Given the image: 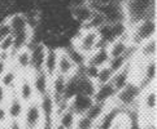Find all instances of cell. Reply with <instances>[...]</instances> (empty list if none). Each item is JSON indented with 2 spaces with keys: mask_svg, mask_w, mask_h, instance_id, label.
<instances>
[{
  "mask_svg": "<svg viewBox=\"0 0 157 129\" xmlns=\"http://www.w3.org/2000/svg\"><path fill=\"white\" fill-rule=\"evenodd\" d=\"M122 5L128 29L143 20H156V0H126Z\"/></svg>",
  "mask_w": 157,
  "mask_h": 129,
  "instance_id": "cell-1",
  "label": "cell"
},
{
  "mask_svg": "<svg viewBox=\"0 0 157 129\" xmlns=\"http://www.w3.org/2000/svg\"><path fill=\"white\" fill-rule=\"evenodd\" d=\"M75 120H77V115L70 110V107L57 111L55 116V121L61 127H64L65 129H74Z\"/></svg>",
  "mask_w": 157,
  "mask_h": 129,
  "instance_id": "cell-26",
  "label": "cell"
},
{
  "mask_svg": "<svg viewBox=\"0 0 157 129\" xmlns=\"http://www.w3.org/2000/svg\"><path fill=\"white\" fill-rule=\"evenodd\" d=\"M30 62H31V57H30L29 48H24V49L13 52L12 56H10V61H9V63L12 65L21 75L22 74H31Z\"/></svg>",
  "mask_w": 157,
  "mask_h": 129,
  "instance_id": "cell-10",
  "label": "cell"
},
{
  "mask_svg": "<svg viewBox=\"0 0 157 129\" xmlns=\"http://www.w3.org/2000/svg\"><path fill=\"white\" fill-rule=\"evenodd\" d=\"M9 35H12V30H10L7 20H3L2 22H0V41H2L3 39H5L7 36H9Z\"/></svg>",
  "mask_w": 157,
  "mask_h": 129,
  "instance_id": "cell-35",
  "label": "cell"
},
{
  "mask_svg": "<svg viewBox=\"0 0 157 129\" xmlns=\"http://www.w3.org/2000/svg\"><path fill=\"white\" fill-rule=\"evenodd\" d=\"M156 106H157L156 85L143 89L142 96L139 98L140 117L142 119H156Z\"/></svg>",
  "mask_w": 157,
  "mask_h": 129,
  "instance_id": "cell-5",
  "label": "cell"
},
{
  "mask_svg": "<svg viewBox=\"0 0 157 129\" xmlns=\"http://www.w3.org/2000/svg\"><path fill=\"white\" fill-rule=\"evenodd\" d=\"M8 94L9 92L7 89H4L2 85H0V106H4L5 102H7V98H8Z\"/></svg>",
  "mask_w": 157,
  "mask_h": 129,
  "instance_id": "cell-38",
  "label": "cell"
},
{
  "mask_svg": "<svg viewBox=\"0 0 157 129\" xmlns=\"http://www.w3.org/2000/svg\"><path fill=\"white\" fill-rule=\"evenodd\" d=\"M9 121V117L7 114V110H5V106H0V125L3 124H8Z\"/></svg>",
  "mask_w": 157,
  "mask_h": 129,
  "instance_id": "cell-37",
  "label": "cell"
},
{
  "mask_svg": "<svg viewBox=\"0 0 157 129\" xmlns=\"http://www.w3.org/2000/svg\"><path fill=\"white\" fill-rule=\"evenodd\" d=\"M122 114H123V111L118 106H116L114 103H110L108 106V109H106V111L104 113V115L96 123V129H112Z\"/></svg>",
  "mask_w": 157,
  "mask_h": 129,
  "instance_id": "cell-11",
  "label": "cell"
},
{
  "mask_svg": "<svg viewBox=\"0 0 157 129\" xmlns=\"http://www.w3.org/2000/svg\"><path fill=\"white\" fill-rule=\"evenodd\" d=\"M8 65H9V61H8V59L0 58V77H2V75L5 72V70H7Z\"/></svg>",
  "mask_w": 157,
  "mask_h": 129,
  "instance_id": "cell-39",
  "label": "cell"
},
{
  "mask_svg": "<svg viewBox=\"0 0 157 129\" xmlns=\"http://www.w3.org/2000/svg\"><path fill=\"white\" fill-rule=\"evenodd\" d=\"M4 106H5V110H7L9 121L10 123H20L22 119V115H24L26 105L18 98V96L16 94L14 91L9 92L7 102H5Z\"/></svg>",
  "mask_w": 157,
  "mask_h": 129,
  "instance_id": "cell-9",
  "label": "cell"
},
{
  "mask_svg": "<svg viewBox=\"0 0 157 129\" xmlns=\"http://www.w3.org/2000/svg\"><path fill=\"white\" fill-rule=\"evenodd\" d=\"M142 129H156V119H142Z\"/></svg>",
  "mask_w": 157,
  "mask_h": 129,
  "instance_id": "cell-36",
  "label": "cell"
},
{
  "mask_svg": "<svg viewBox=\"0 0 157 129\" xmlns=\"http://www.w3.org/2000/svg\"><path fill=\"white\" fill-rule=\"evenodd\" d=\"M132 79H134V65H132V61H131V62L127 63L122 70L116 72L113 75V77H112L110 84L114 87L116 91L118 92L125 85H127Z\"/></svg>",
  "mask_w": 157,
  "mask_h": 129,
  "instance_id": "cell-13",
  "label": "cell"
},
{
  "mask_svg": "<svg viewBox=\"0 0 157 129\" xmlns=\"http://www.w3.org/2000/svg\"><path fill=\"white\" fill-rule=\"evenodd\" d=\"M96 10L104 16L106 23L112 25V23H116V22H126L125 9H123V5L118 2L99 5Z\"/></svg>",
  "mask_w": 157,
  "mask_h": 129,
  "instance_id": "cell-7",
  "label": "cell"
},
{
  "mask_svg": "<svg viewBox=\"0 0 157 129\" xmlns=\"http://www.w3.org/2000/svg\"><path fill=\"white\" fill-rule=\"evenodd\" d=\"M57 59H59V49H48L47 48V54H46V59H44L43 71L46 72L49 77H53L57 74Z\"/></svg>",
  "mask_w": 157,
  "mask_h": 129,
  "instance_id": "cell-25",
  "label": "cell"
},
{
  "mask_svg": "<svg viewBox=\"0 0 157 129\" xmlns=\"http://www.w3.org/2000/svg\"><path fill=\"white\" fill-rule=\"evenodd\" d=\"M63 50H65V52H66V54H68V56H69V58L71 59V62L77 66V69H81V67H83V66L86 65V59H87V57H86L85 54H82L79 50L75 49L73 45H70V47H68V48H65V49H63Z\"/></svg>",
  "mask_w": 157,
  "mask_h": 129,
  "instance_id": "cell-30",
  "label": "cell"
},
{
  "mask_svg": "<svg viewBox=\"0 0 157 129\" xmlns=\"http://www.w3.org/2000/svg\"><path fill=\"white\" fill-rule=\"evenodd\" d=\"M96 88H98V85L94 80L87 79V77H85L78 72V94H83V96L94 98Z\"/></svg>",
  "mask_w": 157,
  "mask_h": 129,
  "instance_id": "cell-27",
  "label": "cell"
},
{
  "mask_svg": "<svg viewBox=\"0 0 157 129\" xmlns=\"http://www.w3.org/2000/svg\"><path fill=\"white\" fill-rule=\"evenodd\" d=\"M92 102H94V98L83 96V94H77L69 102V107L77 116H79V115L86 114V111L90 109V106L92 105Z\"/></svg>",
  "mask_w": 157,
  "mask_h": 129,
  "instance_id": "cell-19",
  "label": "cell"
},
{
  "mask_svg": "<svg viewBox=\"0 0 157 129\" xmlns=\"http://www.w3.org/2000/svg\"><path fill=\"white\" fill-rule=\"evenodd\" d=\"M39 107L43 114L44 121H55V116H56V102L51 94H44V96L36 98Z\"/></svg>",
  "mask_w": 157,
  "mask_h": 129,
  "instance_id": "cell-16",
  "label": "cell"
},
{
  "mask_svg": "<svg viewBox=\"0 0 157 129\" xmlns=\"http://www.w3.org/2000/svg\"><path fill=\"white\" fill-rule=\"evenodd\" d=\"M44 123V117L39 107L38 99L27 103L25 106V111L20 121L22 129H40Z\"/></svg>",
  "mask_w": 157,
  "mask_h": 129,
  "instance_id": "cell-6",
  "label": "cell"
},
{
  "mask_svg": "<svg viewBox=\"0 0 157 129\" xmlns=\"http://www.w3.org/2000/svg\"><path fill=\"white\" fill-rule=\"evenodd\" d=\"M30 57H31V62H30V71L33 72H38V71H43V65H44V59H46V54H47V48L44 44H34L30 48Z\"/></svg>",
  "mask_w": 157,
  "mask_h": 129,
  "instance_id": "cell-12",
  "label": "cell"
},
{
  "mask_svg": "<svg viewBox=\"0 0 157 129\" xmlns=\"http://www.w3.org/2000/svg\"><path fill=\"white\" fill-rule=\"evenodd\" d=\"M14 92L25 105L36 99V94L34 91V87H33L30 74H22L20 76L17 85L14 88Z\"/></svg>",
  "mask_w": 157,
  "mask_h": 129,
  "instance_id": "cell-8",
  "label": "cell"
},
{
  "mask_svg": "<svg viewBox=\"0 0 157 129\" xmlns=\"http://www.w3.org/2000/svg\"><path fill=\"white\" fill-rule=\"evenodd\" d=\"M114 72L109 69V66H103L99 69V72H98V76H96V85H103V84H108L112 81V77H113Z\"/></svg>",
  "mask_w": 157,
  "mask_h": 129,
  "instance_id": "cell-32",
  "label": "cell"
},
{
  "mask_svg": "<svg viewBox=\"0 0 157 129\" xmlns=\"http://www.w3.org/2000/svg\"><path fill=\"white\" fill-rule=\"evenodd\" d=\"M110 59V56L108 53V48L106 47H100L95 50L94 53H91L87 57L86 59V63L88 65H92V66H96V67H103L106 66Z\"/></svg>",
  "mask_w": 157,
  "mask_h": 129,
  "instance_id": "cell-24",
  "label": "cell"
},
{
  "mask_svg": "<svg viewBox=\"0 0 157 129\" xmlns=\"http://www.w3.org/2000/svg\"><path fill=\"white\" fill-rule=\"evenodd\" d=\"M31 40V30H25V31H21L18 34H14L13 35V52L16 50H20V49H24L27 48L30 44Z\"/></svg>",
  "mask_w": 157,
  "mask_h": 129,
  "instance_id": "cell-28",
  "label": "cell"
},
{
  "mask_svg": "<svg viewBox=\"0 0 157 129\" xmlns=\"http://www.w3.org/2000/svg\"><path fill=\"white\" fill-rule=\"evenodd\" d=\"M20 76H21L20 72L9 63L5 72L2 75V77H0V85H2L4 89H7L8 92H12V91H14L16 85H17Z\"/></svg>",
  "mask_w": 157,
  "mask_h": 129,
  "instance_id": "cell-20",
  "label": "cell"
},
{
  "mask_svg": "<svg viewBox=\"0 0 157 129\" xmlns=\"http://www.w3.org/2000/svg\"><path fill=\"white\" fill-rule=\"evenodd\" d=\"M156 20H143L130 29V41L132 45L139 47L140 44L156 38Z\"/></svg>",
  "mask_w": 157,
  "mask_h": 129,
  "instance_id": "cell-4",
  "label": "cell"
},
{
  "mask_svg": "<svg viewBox=\"0 0 157 129\" xmlns=\"http://www.w3.org/2000/svg\"><path fill=\"white\" fill-rule=\"evenodd\" d=\"M130 62H131V61H130V58H128L127 56H120V57L110 58L109 62H108V66H109V69L116 74L117 71L122 70L123 67H125L127 63H130Z\"/></svg>",
  "mask_w": 157,
  "mask_h": 129,
  "instance_id": "cell-33",
  "label": "cell"
},
{
  "mask_svg": "<svg viewBox=\"0 0 157 129\" xmlns=\"http://www.w3.org/2000/svg\"><path fill=\"white\" fill-rule=\"evenodd\" d=\"M31 83L34 87V91L36 94V98L49 93V85H51V77H49L44 71H38L30 74Z\"/></svg>",
  "mask_w": 157,
  "mask_h": 129,
  "instance_id": "cell-14",
  "label": "cell"
},
{
  "mask_svg": "<svg viewBox=\"0 0 157 129\" xmlns=\"http://www.w3.org/2000/svg\"><path fill=\"white\" fill-rule=\"evenodd\" d=\"M0 129H10V123H8V124H3V125H0Z\"/></svg>",
  "mask_w": 157,
  "mask_h": 129,
  "instance_id": "cell-41",
  "label": "cell"
},
{
  "mask_svg": "<svg viewBox=\"0 0 157 129\" xmlns=\"http://www.w3.org/2000/svg\"><path fill=\"white\" fill-rule=\"evenodd\" d=\"M71 45L79 50L82 54H85L86 57H88L90 54L94 53L100 47V38L96 30H88L82 27L81 32L75 36Z\"/></svg>",
  "mask_w": 157,
  "mask_h": 129,
  "instance_id": "cell-3",
  "label": "cell"
},
{
  "mask_svg": "<svg viewBox=\"0 0 157 129\" xmlns=\"http://www.w3.org/2000/svg\"><path fill=\"white\" fill-rule=\"evenodd\" d=\"M77 66L71 62L69 56L66 54L65 50L59 49V59H57V74L64 77H70L77 74Z\"/></svg>",
  "mask_w": 157,
  "mask_h": 129,
  "instance_id": "cell-15",
  "label": "cell"
},
{
  "mask_svg": "<svg viewBox=\"0 0 157 129\" xmlns=\"http://www.w3.org/2000/svg\"><path fill=\"white\" fill-rule=\"evenodd\" d=\"M105 23H106V21L104 18V16L100 12H98V10H95V12L92 13V16H91V18H90L87 23L83 26V29L98 30V29H100V27H101L103 25H105Z\"/></svg>",
  "mask_w": 157,
  "mask_h": 129,
  "instance_id": "cell-31",
  "label": "cell"
},
{
  "mask_svg": "<svg viewBox=\"0 0 157 129\" xmlns=\"http://www.w3.org/2000/svg\"><path fill=\"white\" fill-rule=\"evenodd\" d=\"M52 129H65V128H64V127H61L60 124H57V123L55 121V123H53V125H52Z\"/></svg>",
  "mask_w": 157,
  "mask_h": 129,
  "instance_id": "cell-40",
  "label": "cell"
},
{
  "mask_svg": "<svg viewBox=\"0 0 157 129\" xmlns=\"http://www.w3.org/2000/svg\"><path fill=\"white\" fill-rule=\"evenodd\" d=\"M116 94H117V91L110 83L103 84V85H98L96 92L94 94V101L95 102L110 105V103H113Z\"/></svg>",
  "mask_w": 157,
  "mask_h": 129,
  "instance_id": "cell-17",
  "label": "cell"
},
{
  "mask_svg": "<svg viewBox=\"0 0 157 129\" xmlns=\"http://www.w3.org/2000/svg\"><path fill=\"white\" fill-rule=\"evenodd\" d=\"M143 89L140 88L136 80H131L121 91L117 92L113 103L125 113L128 110H139V98L142 96Z\"/></svg>",
  "mask_w": 157,
  "mask_h": 129,
  "instance_id": "cell-2",
  "label": "cell"
},
{
  "mask_svg": "<svg viewBox=\"0 0 157 129\" xmlns=\"http://www.w3.org/2000/svg\"><path fill=\"white\" fill-rule=\"evenodd\" d=\"M94 12H95V9L88 3L85 4V5H81V7L70 9L71 18L74 20L79 26H82V27L88 22V20L91 18V16H92Z\"/></svg>",
  "mask_w": 157,
  "mask_h": 129,
  "instance_id": "cell-22",
  "label": "cell"
},
{
  "mask_svg": "<svg viewBox=\"0 0 157 129\" xmlns=\"http://www.w3.org/2000/svg\"><path fill=\"white\" fill-rule=\"evenodd\" d=\"M156 50H157V44H156V38L151 39V40L140 44L136 50V59L139 61H149L156 58Z\"/></svg>",
  "mask_w": 157,
  "mask_h": 129,
  "instance_id": "cell-23",
  "label": "cell"
},
{
  "mask_svg": "<svg viewBox=\"0 0 157 129\" xmlns=\"http://www.w3.org/2000/svg\"><path fill=\"white\" fill-rule=\"evenodd\" d=\"M122 129H127V120H126V123H125V125L122 127Z\"/></svg>",
  "mask_w": 157,
  "mask_h": 129,
  "instance_id": "cell-42",
  "label": "cell"
},
{
  "mask_svg": "<svg viewBox=\"0 0 157 129\" xmlns=\"http://www.w3.org/2000/svg\"><path fill=\"white\" fill-rule=\"evenodd\" d=\"M74 129H96V123L92 121L86 115L77 116Z\"/></svg>",
  "mask_w": 157,
  "mask_h": 129,
  "instance_id": "cell-34",
  "label": "cell"
},
{
  "mask_svg": "<svg viewBox=\"0 0 157 129\" xmlns=\"http://www.w3.org/2000/svg\"><path fill=\"white\" fill-rule=\"evenodd\" d=\"M109 105H105V103H100V102H92V105L90 106V109L86 111V116L90 117L92 121L98 123L100 120V117H101L104 115V113L106 111V109H108Z\"/></svg>",
  "mask_w": 157,
  "mask_h": 129,
  "instance_id": "cell-29",
  "label": "cell"
},
{
  "mask_svg": "<svg viewBox=\"0 0 157 129\" xmlns=\"http://www.w3.org/2000/svg\"><path fill=\"white\" fill-rule=\"evenodd\" d=\"M8 25L12 30V35L14 34H18L21 31H25V30H29V26H27V20L24 13L21 12H14L12 14H9L5 17Z\"/></svg>",
  "mask_w": 157,
  "mask_h": 129,
  "instance_id": "cell-21",
  "label": "cell"
},
{
  "mask_svg": "<svg viewBox=\"0 0 157 129\" xmlns=\"http://www.w3.org/2000/svg\"><path fill=\"white\" fill-rule=\"evenodd\" d=\"M130 45L131 41H130V31H128L127 35H125L121 39H117L113 43H110L106 48H108V53L110 58H113V57H120V56H125Z\"/></svg>",
  "mask_w": 157,
  "mask_h": 129,
  "instance_id": "cell-18",
  "label": "cell"
}]
</instances>
